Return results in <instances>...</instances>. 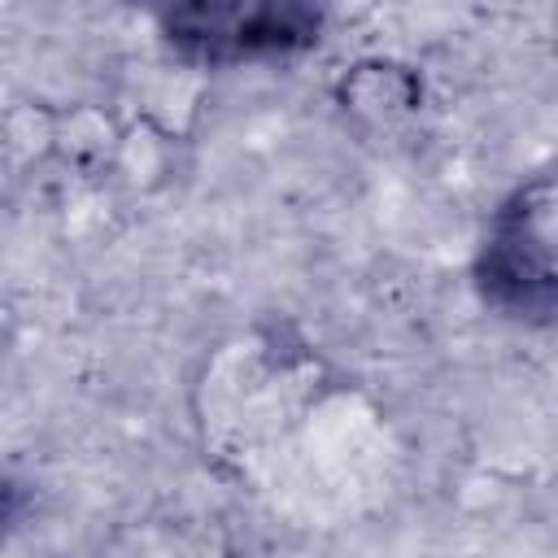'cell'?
Returning <instances> with one entry per match:
<instances>
[{
    "label": "cell",
    "mask_w": 558,
    "mask_h": 558,
    "mask_svg": "<svg viewBox=\"0 0 558 558\" xmlns=\"http://www.w3.org/2000/svg\"><path fill=\"white\" fill-rule=\"evenodd\" d=\"M471 279L484 305L532 318L558 310V166L519 179L488 214Z\"/></svg>",
    "instance_id": "obj_1"
},
{
    "label": "cell",
    "mask_w": 558,
    "mask_h": 558,
    "mask_svg": "<svg viewBox=\"0 0 558 558\" xmlns=\"http://www.w3.org/2000/svg\"><path fill=\"white\" fill-rule=\"evenodd\" d=\"M157 31L196 65L288 61L318 48L327 9L305 0H192L161 9Z\"/></svg>",
    "instance_id": "obj_2"
},
{
    "label": "cell",
    "mask_w": 558,
    "mask_h": 558,
    "mask_svg": "<svg viewBox=\"0 0 558 558\" xmlns=\"http://www.w3.org/2000/svg\"><path fill=\"white\" fill-rule=\"evenodd\" d=\"M331 96L349 122H357L366 131H388V126H397L423 109L427 83L410 61L362 57L336 74Z\"/></svg>",
    "instance_id": "obj_3"
},
{
    "label": "cell",
    "mask_w": 558,
    "mask_h": 558,
    "mask_svg": "<svg viewBox=\"0 0 558 558\" xmlns=\"http://www.w3.org/2000/svg\"><path fill=\"white\" fill-rule=\"evenodd\" d=\"M554 44H558V13H554Z\"/></svg>",
    "instance_id": "obj_4"
}]
</instances>
